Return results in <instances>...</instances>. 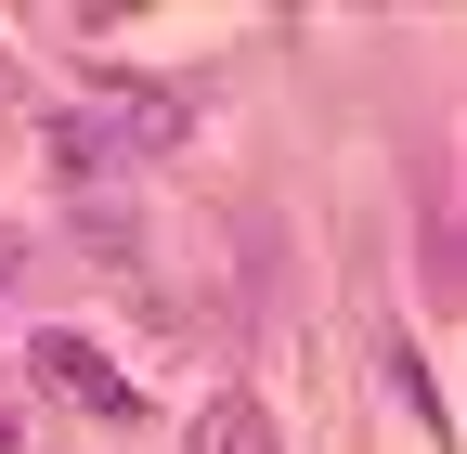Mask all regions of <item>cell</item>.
Masks as SVG:
<instances>
[{"mask_svg": "<svg viewBox=\"0 0 467 454\" xmlns=\"http://www.w3.org/2000/svg\"><path fill=\"white\" fill-rule=\"evenodd\" d=\"M182 454H285V441H273V416L247 403V389H208L195 428H182Z\"/></svg>", "mask_w": 467, "mask_h": 454, "instance_id": "obj_1", "label": "cell"}, {"mask_svg": "<svg viewBox=\"0 0 467 454\" xmlns=\"http://www.w3.org/2000/svg\"><path fill=\"white\" fill-rule=\"evenodd\" d=\"M39 377H66V403H91V416H130V389H117V364L91 337H39Z\"/></svg>", "mask_w": 467, "mask_h": 454, "instance_id": "obj_2", "label": "cell"}]
</instances>
